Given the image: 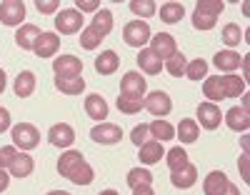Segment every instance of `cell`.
Instances as JSON below:
<instances>
[{
    "instance_id": "obj_53",
    "label": "cell",
    "mask_w": 250,
    "mask_h": 195,
    "mask_svg": "<svg viewBox=\"0 0 250 195\" xmlns=\"http://www.w3.org/2000/svg\"><path fill=\"white\" fill-rule=\"evenodd\" d=\"M48 195H70V193H65V190H50Z\"/></svg>"
},
{
    "instance_id": "obj_44",
    "label": "cell",
    "mask_w": 250,
    "mask_h": 195,
    "mask_svg": "<svg viewBox=\"0 0 250 195\" xmlns=\"http://www.w3.org/2000/svg\"><path fill=\"white\" fill-rule=\"evenodd\" d=\"M98 8H100V3L98 0H78V13H98Z\"/></svg>"
},
{
    "instance_id": "obj_52",
    "label": "cell",
    "mask_w": 250,
    "mask_h": 195,
    "mask_svg": "<svg viewBox=\"0 0 250 195\" xmlns=\"http://www.w3.org/2000/svg\"><path fill=\"white\" fill-rule=\"evenodd\" d=\"M98 195H120V193L113 190V188H108V190H103V193H98Z\"/></svg>"
},
{
    "instance_id": "obj_5",
    "label": "cell",
    "mask_w": 250,
    "mask_h": 195,
    "mask_svg": "<svg viewBox=\"0 0 250 195\" xmlns=\"http://www.w3.org/2000/svg\"><path fill=\"white\" fill-rule=\"evenodd\" d=\"M150 38H153V33H150V25L145 23V20H130V23L123 28V40H125V45H130V48L143 50L145 43H150Z\"/></svg>"
},
{
    "instance_id": "obj_9",
    "label": "cell",
    "mask_w": 250,
    "mask_h": 195,
    "mask_svg": "<svg viewBox=\"0 0 250 195\" xmlns=\"http://www.w3.org/2000/svg\"><path fill=\"white\" fill-rule=\"evenodd\" d=\"M53 73L55 78H78L83 73V60L75 55H60L53 60Z\"/></svg>"
},
{
    "instance_id": "obj_23",
    "label": "cell",
    "mask_w": 250,
    "mask_h": 195,
    "mask_svg": "<svg viewBox=\"0 0 250 195\" xmlns=\"http://www.w3.org/2000/svg\"><path fill=\"white\" fill-rule=\"evenodd\" d=\"M138 65H140V70L143 73H148V75H158L163 70V60L150 50V48H143L138 53Z\"/></svg>"
},
{
    "instance_id": "obj_7",
    "label": "cell",
    "mask_w": 250,
    "mask_h": 195,
    "mask_svg": "<svg viewBox=\"0 0 250 195\" xmlns=\"http://www.w3.org/2000/svg\"><path fill=\"white\" fill-rule=\"evenodd\" d=\"M25 20V3L23 0H3L0 3V23L8 28H20Z\"/></svg>"
},
{
    "instance_id": "obj_2",
    "label": "cell",
    "mask_w": 250,
    "mask_h": 195,
    "mask_svg": "<svg viewBox=\"0 0 250 195\" xmlns=\"http://www.w3.org/2000/svg\"><path fill=\"white\" fill-rule=\"evenodd\" d=\"M245 93V80L238 75H218V78H205L203 83V95L208 98V103H215L225 100V98H240Z\"/></svg>"
},
{
    "instance_id": "obj_45",
    "label": "cell",
    "mask_w": 250,
    "mask_h": 195,
    "mask_svg": "<svg viewBox=\"0 0 250 195\" xmlns=\"http://www.w3.org/2000/svg\"><path fill=\"white\" fill-rule=\"evenodd\" d=\"M13 128V118H10V110L8 108L0 105V133H5V130Z\"/></svg>"
},
{
    "instance_id": "obj_11",
    "label": "cell",
    "mask_w": 250,
    "mask_h": 195,
    "mask_svg": "<svg viewBox=\"0 0 250 195\" xmlns=\"http://www.w3.org/2000/svg\"><path fill=\"white\" fill-rule=\"evenodd\" d=\"M90 138H93L95 143H100V145H115V143H120V138H123V130H120V125H115V123H100V125H95V128L90 130Z\"/></svg>"
},
{
    "instance_id": "obj_26",
    "label": "cell",
    "mask_w": 250,
    "mask_h": 195,
    "mask_svg": "<svg viewBox=\"0 0 250 195\" xmlns=\"http://www.w3.org/2000/svg\"><path fill=\"white\" fill-rule=\"evenodd\" d=\"M150 140H158V143H165V140H173L175 138V128L168 123V120H163V118H155L150 125Z\"/></svg>"
},
{
    "instance_id": "obj_37",
    "label": "cell",
    "mask_w": 250,
    "mask_h": 195,
    "mask_svg": "<svg viewBox=\"0 0 250 195\" xmlns=\"http://www.w3.org/2000/svg\"><path fill=\"white\" fill-rule=\"evenodd\" d=\"M103 40H105V38H103L100 33H95L90 25L80 30V48H85V50H95Z\"/></svg>"
},
{
    "instance_id": "obj_8",
    "label": "cell",
    "mask_w": 250,
    "mask_h": 195,
    "mask_svg": "<svg viewBox=\"0 0 250 195\" xmlns=\"http://www.w3.org/2000/svg\"><path fill=\"white\" fill-rule=\"evenodd\" d=\"M55 28L60 35H75L83 30V13H78L75 8H68V10H60L55 15Z\"/></svg>"
},
{
    "instance_id": "obj_19",
    "label": "cell",
    "mask_w": 250,
    "mask_h": 195,
    "mask_svg": "<svg viewBox=\"0 0 250 195\" xmlns=\"http://www.w3.org/2000/svg\"><path fill=\"white\" fill-rule=\"evenodd\" d=\"M85 113H88V118H93V120H105L108 118V113H110V108H108V103H105V98L103 95H98V93H90L88 98H85Z\"/></svg>"
},
{
    "instance_id": "obj_36",
    "label": "cell",
    "mask_w": 250,
    "mask_h": 195,
    "mask_svg": "<svg viewBox=\"0 0 250 195\" xmlns=\"http://www.w3.org/2000/svg\"><path fill=\"white\" fill-rule=\"evenodd\" d=\"M185 78L188 80H200V78H208V63L203 58H195L185 65Z\"/></svg>"
},
{
    "instance_id": "obj_16",
    "label": "cell",
    "mask_w": 250,
    "mask_h": 195,
    "mask_svg": "<svg viewBox=\"0 0 250 195\" xmlns=\"http://www.w3.org/2000/svg\"><path fill=\"white\" fill-rule=\"evenodd\" d=\"M170 183H173V188H180V190L193 188V185L198 183V168H195L193 163H188L185 168H180V170H173Z\"/></svg>"
},
{
    "instance_id": "obj_38",
    "label": "cell",
    "mask_w": 250,
    "mask_h": 195,
    "mask_svg": "<svg viewBox=\"0 0 250 195\" xmlns=\"http://www.w3.org/2000/svg\"><path fill=\"white\" fill-rule=\"evenodd\" d=\"M223 43L228 48H235V45H240V40H243V30H240V25L238 23H228L225 28H223Z\"/></svg>"
},
{
    "instance_id": "obj_41",
    "label": "cell",
    "mask_w": 250,
    "mask_h": 195,
    "mask_svg": "<svg viewBox=\"0 0 250 195\" xmlns=\"http://www.w3.org/2000/svg\"><path fill=\"white\" fill-rule=\"evenodd\" d=\"M130 140H133L138 148L148 143V140H150V130H148V125H145V123L135 125V128H133V133H130Z\"/></svg>"
},
{
    "instance_id": "obj_43",
    "label": "cell",
    "mask_w": 250,
    "mask_h": 195,
    "mask_svg": "<svg viewBox=\"0 0 250 195\" xmlns=\"http://www.w3.org/2000/svg\"><path fill=\"white\" fill-rule=\"evenodd\" d=\"M238 168H240V178H243L245 183H250V155H248V153H243V155H240Z\"/></svg>"
},
{
    "instance_id": "obj_25",
    "label": "cell",
    "mask_w": 250,
    "mask_h": 195,
    "mask_svg": "<svg viewBox=\"0 0 250 195\" xmlns=\"http://www.w3.org/2000/svg\"><path fill=\"white\" fill-rule=\"evenodd\" d=\"M140 150V163L143 165H153V163H158L163 155H165V148H163V143H158V140H148L145 145H140L138 148Z\"/></svg>"
},
{
    "instance_id": "obj_13",
    "label": "cell",
    "mask_w": 250,
    "mask_h": 195,
    "mask_svg": "<svg viewBox=\"0 0 250 195\" xmlns=\"http://www.w3.org/2000/svg\"><path fill=\"white\" fill-rule=\"evenodd\" d=\"M145 90H148V80H145L138 70H130V73L123 75V80H120V93L145 98Z\"/></svg>"
},
{
    "instance_id": "obj_47",
    "label": "cell",
    "mask_w": 250,
    "mask_h": 195,
    "mask_svg": "<svg viewBox=\"0 0 250 195\" xmlns=\"http://www.w3.org/2000/svg\"><path fill=\"white\" fill-rule=\"evenodd\" d=\"M133 195H155V193L150 185H138V188H133Z\"/></svg>"
},
{
    "instance_id": "obj_34",
    "label": "cell",
    "mask_w": 250,
    "mask_h": 195,
    "mask_svg": "<svg viewBox=\"0 0 250 195\" xmlns=\"http://www.w3.org/2000/svg\"><path fill=\"white\" fill-rule=\"evenodd\" d=\"M185 65H188V58L178 50L170 60H165V63H163V68L168 70L173 78H180V75H185Z\"/></svg>"
},
{
    "instance_id": "obj_35",
    "label": "cell",
    "mask_w": 250,
    "mask_h": 195,
    "mask_svg": "<svg viewBox=\"0 0 250 195\" xmlns=\"http://www.w3.org/2000/svg\"><path fill=\"white\" fill-rule=\"evenodd\" d=\"M128 185L130 188H138V185H153V173L150 170H145V168H133L128 173Z\"/></svg>"
},
{
    "instance_id": "obj_32",
    "label": "cell",
    "mask_w": 250,
    "mask_h": 195,
    "mask_svg": "<svg viewBox=\"0 0 250 195\" xmlns=\"http://www.w3.org/2000/svg\"><path fill=\"white\" fill-rule=\"evenodd\" d=\"M118 110L120 113H125V115H135V113H140L143 110V98H138V95H125V93H120V98H118Z\"/></svg>"
},
{
    "instance_id": "obj_18",
    "label": "cell",
    "mask_w": 250,
    "mask_h": 195,
    "mask_svg": "<svg viewBox=\"0 0 250 195\" xmlns=\"http://www.w3.org/2000/svg\"><path fill=\"white\" fill-rule=\"evenodd\" d=\"M58 48H60V38H58L55 33H40L33 53H35L38 58H53V55L58 53Z\"/></svg>"
},
{
    "instance_id": "obj_10",
    "label": "cell",
    "mask_w": 250,
    "mask_h": 195,
    "mask_svg": "<svg viewBox=\"0 0 250 195\" xmlns=\"http://www.w3.org/2000/svg\"><path fill=\"white\" fill-rule=\"evenodd\" d=\"M200 128H205V130H215V128H220V123H223V113H220V108L215 105V103H200L198 105V120H195Z\"/></svg>"
},
{
    "instance_id": "obj_48",
    "label": "cell",
    "mask_w": 250,
    "mask_h": 195,
    "mask_svg": "<svg viewBox=\"0 0 250 195\" xmlns=\"http://www.w3.org/2000/svg\"><path fill=\"white\" fill-rule=\"evenodd\" d=\"M223 195H240V188L233 185V183H228V188L223 190Z\"/></svg>"
},
{
    "instance_id": "obj_4",
    "label": "cell",
    "mask_w": 250,
    "mask_h": 195,
    "mask_svg": "<svg viewBox=\"0 0 250 195\" xmlns=\"http://www.w3.org/2000/svg\"><path fill=\"white\" fill-rule=\"evenodd\" d=\"M10 138H13V145L20 148L23 153H28V150L40 145V133H38V128L33 123H18V125H13L10 128Z\"/></svg>"
},
{
    "instance_id": "obj_20",
    "label": "cell",
    "mask_w": 250,
    "mask_h": 195,
    "mask_svg": "<svg viewBox=\"0 0 250 195\" xmlns=\"http://www.w3.org/2000/svg\"><path fill=\"white\" fill-rule=\"evenodd\" d=\"M213 63H215V68H218V70H223L225 75H230L233 70L240 68L243 58H240V53H235V50H220V53H215Z\"/></svg>"
},
{
    "instance_id": "obj_6",
    "label": "cell",
    "mask_w": 250,
    "mask_h": 195,
    "mask_svg": "<svg viewBox=\"0 0 250 195\" xmlns=\"http://www.w3.org/2000/svg\"><path fill=\"white\" fill-rule=\"evenodd\" d=\"M143 108L150 115H155V118H165V115H170V110H173V100H170V95L165 90H153L150 95L143 98Z\"/></svg>"
},
{
    "instance_id": "obj_14",
    "label": "cell",
    "mask_w": 250,
    "mask_h": 195,
    "mask_svg": "<svg viewBox=\"0 0 250 195\" xmlns=\"http://www.w3.org/2000/svg\"><path fill=\"white\" fill-rule=\"evenodd\" d=\"M48 140H50V145H55V148H70L73 140H75V130H73V125H68V123H55V125L48 130Z\"/></svg>"
},
{
    "instance_id": "obj_51",
    "label": "cell",
    "mask_w": 250,
    "mask_h": 195,
    "mask_svg": "<svg viewBox=\"0 0 250 195\" xmlns=\"http://www.w3.org/2000/svg\"><path fill=\"white\" fill-rule=\"evenodd\" d=\"M3 90H5V70L0 68V95H3Z\"/></svg>"
},
{
    "instance_id": "obj_31",
    "label": "cell",
    "mask_w": 250,
    "mask_h": 195,
    "mask_svg": "<svg viewBox=\"0 0 250 195\" xmlns=\"http://www.w3.org/2000/svg\"><path fill=\"white\" fill-rule=\"evenodd\" d=\"M183 15H185V8L180 3H163L160 5V20H163V23H168V25L180 23Z\"/></svg>"
},
{
    "instance_id": "obj_39",
    "label": "cell",
    "mask_w": 250,
    "mask_h": 195,
    "mask_svg": "<svg viewBox=\"0 0 250 195\" xmlns=\"http://www.w3.org/2000/svg\"><path fill=\"white\" fill-rule=\"evenodd\" d=\"M130 13L138 15V20L140 18H153L155 15V3H153V0H133V3H130Z\"/></svg>"
},
{
    "instance_id": "obj_17",
    "label": "cell",
    "mask_w": 250,
    "mask_h": 195,
    "mask_svg": "<svg viewBox=\"0 0 250 195\" xmlns=\"http://www.w3.org/2000/svg\"><path fill=\"white\" fill-rule=\"evenodd\" d=\"M38 38H40V28L33 25V23H23L18 28V33H15V43H18L20 50H33Z\"/></svg>"
},
{
    "instance_id": "obj_28",
    "label": "cell",
    "mask_w": 250,
    "mask_h": 195,
    "mask_svg": "<svg viewBox=\"0 0 250 195\" xmlns=\"http://www.w3.org/2000/svg\"><path fill=\"white\" fill-rule=\"evenodd\" d=\"M175 135L180 138V143L190 145V143H195L198 135H200V125H198L193 118H185V120H180V125L175 128Z\"/></svg>"
},
{
    "instance_id": "obj_40",
    "label": "cell",
    "mask_w": 250,
    "mask_h": 195,
    "mask_svg": "<svg viewBox=\"0 0 250 195\" xmlns=\"http://www.w3.org/2000/svg\"><path fill=\"white\" fill-rule=\"evenodd\" d=\"M15 158H18V148L15 145H3L0 148V170H8Z\"/></svg>"
},
{
    "instance_id": "obj_49",
    "label": "cell",
    "mask_w": 250,
    "mask_h": 195,
    "mask_svg": "<svg viewBox=\"0 0 250 195\" xmlns=\"http://www.w3.org/2000/svg\"><path fill=\"white\" fill-rule=\"evenodd\" d=\"M240 98H243V100H240V108H243V110H248V108H250V95H248V93H243Z\"/></svg>"
},
{
    "instance_id": "obj_50",
    "label": "cell",
    "mask_w": 250,
    "mask_h": 195,
    "mask_svg": "<svg viewBox=\"0 0 250 195\" xmlns=\"http://www.w3.org/2000/svg\"><path fill=\"white\" fill-rule=\"evenodd\" d=\"M250 135L248 133H243V138H240V145H243V153H248V145H250V140H248Z\"/></svg>"
},
{
    "instance_id": "obj_1",
    "label": "cell",
    "mask_w": 250,
    "mask_h": 195,
    "mask_svg": "<svg viewBox=\"0 0 250 195\" xmlns=\"http://www.w3.org/2000/svg\"><path fill=\"white\" fill-rule=\"evenodd\" d=\"M58 173H60V178H68L75 185H90L95 178V170L83 158L80 150H65L58 160Z\"/></svg>"
},
{
    "instance_id": "obj_3",
    "label": "cell",
    "mask_w": 250,
    "mask_h": 195,
    "mask_svg": "<svg viewBox=\"0 0 250 195\" xmlns=\"http://www.w3.org/2000/svg\"><path fill=\"white\" fill-rule=\"evenodd\" d=\"M223 10H225L223 0H200L195 5V13H193V28L195 30H213Z\"/></svg>"
},
{
    "instance_id": "obj_27",
    "label": "cell",
    "mask_w": 250,
    "mask_h": 195,
    "mask_svg": "<svg viewBox=\"0 0 250 195\" xmlns=\"http://www.w3.org/2000/svg\"><path fill=\"white\" fill-rule=\"evenodd\" d=\"M33 170H35V160H33L28 153H18V158H15L13 165L8 168L10 178H28Z\"/></svg>"
},
{
    "instance_id": "obj_22",
    "label": "cell",
    "mask_w": 250,
    "mask_h": 195,
    "mask_svg": "<svg viewBox=\"0 0 250 195\" xmlns=\"http://www.w3.org/2000/svg\"><path fill=\"white\" fill-rule=\"evenodd\" d=\"M120 68V58L115 50H103L98 58H95V70L100 75H113L115 70Z\"/></svg>"
},
{
    "instance_id": "obj_29",
    "label": "cell",
    "mask_w": 250,
    "mask_h": 195,
    "mask_svg": "<svg viewBox=\"0 0 250 195\" xmlns=\"http://www.w3.org/2000/svg\"><path fill=\"white\" fill-rule=\"evenodd\" d=\"M55 88L60 93H65V95H80L83 90H85V80H83V75H78V78H55Z\"/></svg>"
},
{
    "instance_id": "obj_24",
    "label": "cell",
    "mask_w": 250,
    "mask_h": 195,
    "mask_svg": "<svg viewBox=\"0 0 250 195\" xmlns=\"http://www.w3.org/2000/svg\"><path fill=\"white\" fill-rule=\"evenodd\" d=\"M13 90H15V95H18V98H30V95L35 93V73H33V70H23V73H18Z\"/></svg>"
},
{
    "instance_id": "obj_33",
    "label": "cell",
    "mask_w": 250,
    "mask_h": 195,
    "mask_svg": "<svg viewBox=\"0 0 250 195\" xmlns=\"http://www.w3.org/2000/svg\"><path fill=\"white\" fill-rule=\"evenodd\" d=\"M165 163H168V168H170V173H173V170L185 168L190 160H188V153H185V150L178 145V148H170L168 153H165Z\"/></svg>"
},
{
    "instance_id": "obj_12",
    "label": "cell",
    "mask_w": 250,
    "mask_h": 195,
    "mask_svg": "<svg viewBox=\"0 0 250 195\" xmlns=\"http://www.w3.org/2000/svg\"><path fill=\"white\" fill-rule=\"evenodd\" d=\"M150 50L160 58V60H170L175 53H178V45H175V38L170 33H158L150 38Z\"/></svg>"
},
{
    "instance_id": "obj_42",
    "label": "cell",
    "mask_w": 250,
    "mask_h": 195,
    "mask_svg": "<svg viewBox=\"0 0 250 195\" xmlns=\"http://www.w3.org/2000/svg\"><path fill=\"white\" fill-rule=\"evenodd\" d=\"M58 0H38L35 3V8H38V13H43V15H53L55 10H58Z\"/></svg>"
},
{
    "instance_id": "obj_21",
    "label": "cell",
    "mask_w": 250,
    "mask_h": 195,
    "mask_svg": "<svg viewBox=\"0 0 250 195\" xmlns=\"http://www.w3.org/2000/svg\"><path fill=\"white\" fill-rule=\"evenodd\" d=\"M228 175L223 170H213V173H208V178L203 180V193L205 195H223V190L228 188Z\"/></svg>"
},
{
    "instance_id": "obj_15",
    "label": "cell",
    "mask_w": 250,
    "mask_h": 195,
    "mask_svg": "<svg viewBox=\"0 0 250 195\" xmlns=\"http://www.w3.org/2000/svg\"><path fill=\"white\" fill-rule=\"evenodd\" d=\"M223 120H225V125L230 130H235V133H248V128H250V113L243 110L240 105L230 108V110L223 115Z\"/></svg>"
},
{
    "instance_id": "obj_46",
    "label": "cell",
    "mask_w": 250,
    "mask_h": 195,
    "mask_svg": "<svg viewBox=\"0 0 250 195\" xmlns=\"http://www.w3.org/2000/svg\"><path fill=\"white\" fill-rule=\"evenodd\" d=\"M8 185H10V175H8L5 170H0V193H5Z\"/></svg>"
},
{
    "instance_id": "obj_30",
    "label": "cell",
    "mask_w": 250,
    "mask_h": 195,
    "mask_svg": "<svg viewBox=\"0 0 250 195\" xmlns=\"http://www.w3.org/2000/svg\"><path fill=\"white\" fill-rule=\"evenodd\" d=\"M90 28H93L95 33H100L103 38L110 35V30H113V13H110V10H105V8H100V10L93 15Z\"/></svg>"
}]
</instances>
